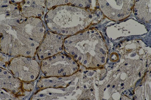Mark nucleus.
<instances>
[{
    "instance_id": "obj_2",
    "label": "nucleus",
    "mask_w": 151,
    "mask_h": 100,
    "mask_svg": "<svg viewBox=\"0 0 151 100\" xmlns=\"http://www.w3.org/2000/svg\"><path fill=\"white\" fill-rule=\"evenodd\" d=\"M63 44L62 37L50 32L47 33L38 51L40 59H45L60 53L62 51Z\"/></svg>"
},
{
    "instance_id": "obj_3",
    "label": "nucleus",
    "mask_w": 151,
    "mask_h": 100,
    "mask_svg": "<svg viewBox=\"0 0 151 100\" xmlns=\"http://www.w3.org/2000/svg\"><path fill=\"white\" fill-rule=\"evenodd\" d=\"M135 15L146 22L151 21V1H139L134 6Z\"/></svg>"
},
{
    "instance_id": "obj_1",
    "label": "nucleus",
    "mask_w": 151,
    "mask_h": 100,
    "mask_svg": "<svg viewBox=\"0 0 151 100\" xmlns=\"http://www.w3.org/2000/svg\"><path fill=\"white\" fill-rule=\"evenodd\" d=\"M110 5L107 1H99L103 13L110 19L115 21L122 20L129 16L134 4V1H114L115 5L110 1Z\"/></svg>"
}]
</instances>
